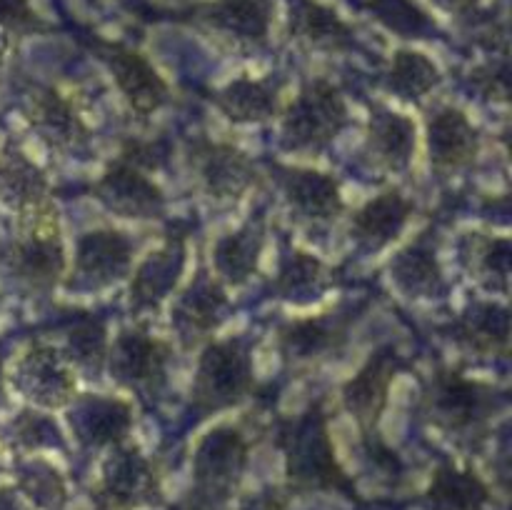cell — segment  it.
<instances>
[{
    "label": "cell",
    "mask_w": 512,
    "mask_h": 510,
    "mask_svg": "<svg viewBox=\"0 0 512 510\" xmlns=\"http://www.w3.org/2000/svg\"><path fill=\"white\" fill-rule=\"evenodd\" d=\"M288 458V475L295 488H345L348 478L335 460L328 423L315 405L310 413L290 423L280 438Z\"/></svg>",
    "instance_id": "cell-1"
},
{
    "label": "cell",
    "mask_w": 512,
    "mask_h": 510,
    "mask_svg": "<svg viewBox=\"0 0 512 510\" xmlns=\"http://www.w3.org/2000/svg\"><path fill=\"white\" fill-rule=\"evenodd\" d=\"M430 420L455 438H480L495 410V393L478 380H468L453 370L440 373L425 395Z\"/></svg>",
    "instance_id": "cell-2"
},
{
    "label": "cell",
    "mask_w": 512,
    "mask_h": 510,
    "mask_svg": "<svg viewBox=\"0 0 512 510\" xmlns=\"http://www.w3.org/2000/svg\"><path fill=\"white\" fill-rule=\"evenodd\" d=\"M348 123V108L335 85L325 80L305 85L283 120V140L290 150L318 153L328 148Z\"/></svg>",
    "instance_id": "cell-3"
},
{
    "label": "cell",
    "mask_w": 512,
    "mask_h": 510,
    "mask_svg": "<svg viewBox=\"0 0 512 510\" xmlns=\"http://www.w3.org/2000/svg\"><path fill=\"white\" fill-rule=\"evenodd\" d=\"M253 388L250 355L240 340H225L205 350L193 385V405L200 413L230 408Z\"/></svg>",
    "instance_id": "cell-4"
},
{
    "label": "cell",
    "mask_w": 512,
    "mask_h": 510,
    "mask_svg": "<svg viewBox=\"0 0 512 510\" xmlns=\"http://www.w3.org/2000/svg\"><path fill=\"white\" fill-rule=\"evenodd\" d=\"M30 225L5 253V265L15 280L30 290H50L65 270V253L58 225L50 213H25Z\"/></svg>",
    "instance_id": "cell-5"
},
{
    "label": "cell",
    "mask_w": 512,
    "mask_h": 510,
    "mask_svg": "<svg viewBox=\"0 0 512 510\" xmlns=\"http://www.w3.org/2000/svg\"><path fill=\"white\" fill-rule=\"evenodd\" d=\"M95 53L113 73L115 83L123 90L125 100L138 115H153L168 100V85L158 70L133 48L120 43H95Z\"/></svg>",
    "instance_id": "cell-6"
},
{
    "label": "cell",
    "mask_w": 512,
    "mask_h": 510,
    "mask_svg": "<svg viewBox=\"0 0 512 510\" xmlns=\"http://www.w3.org/2000/svg\"><path fill=\"white\" fill-rule=\"evenodd\" d=\"M195 20L233 48L255 50L268 40L270 8L265 0H215L200 5Z\"/></svg>",
    "instance_id": "cell-7"
},
{
    "label": "cell",
    "mask_w": 512,
    "mask_h": 510,
    "mask_svg": "<svg viewBox=\"0 0 512 510\" xmlns=\"http://www.w3.org/2000/svg\"><path fill=\"white\" fill-rule=\"evenodd\" d=\"M245 440L238 430L218 428L203 440L195 458V480L200 495L208 500H223L233 493L245 468Z\"/></svg>",
    "instance_id": "cell-8"
},
{
    "label": "cell",
    "mask_w": 512,
    "mask_h": 510,
    "mask_svg": "<svg viewBox=\"0 0 512 510\" xmlns=\"http://www.w3.org/2000/svg\"><path fill=\"white\" fill-rule=\"evenodd\" d=\"M158 495V475L138 450H118L105 463L98 500L108 510H133Z\"/></svg>",
    "instance_id": "cell-9"
},
{
    "label": "cell",
    "mask_w": 512,
    "mask_h": 510,
    "mask_svg": "<svg viewBox=\"0 0 512 510\" xmlns=\"http://www.w3.org/2000/svg\"><path fill=\"white\" fill-rule=\"evenodd\" d=\"M95 195L105 208L125 218H158L165 208L158 185L123 158L115 160L108 173L98 180Z\"/></svg>",
    "instance_id": "cell-10"
},
{
    "label": "cell",
    "mask_w": 512,
    "mask_h": 510,
    "mask_svg": "<svg viewBox=\"0 0 512 510\" xmlns=\"http://www.w3.org/2000/svg\"><path fill=\"white\" fill-rule=\"evenodd\" d=\"M168 348L150 338L145 330H128L120 335L110 355V370L123 385L143 393H155L165 380Z\"/></svg>",
    "instance_id": "cell-11"
},
{
    "label": "cell",
    "mask_w": 512,
    "mask_h": 510,
    "mask_svg": "<svg viewBox=\"0 0 512 510\" xmlns=\"http://www.w3.org/2000/svg\"><path fill=\"white\" fill-rule=\"evenodd\" d=\"M400 368H403V363L393 350H378L363 365V370L345 383L343 403L365 433H370V428L383 415L385 403H388V388Z\"/></svg>",
    "instance_id": "cell-12"
},
{
    "label": "cell",
    "mask_w": 512,
    "mask_h": 510,
    "mask_svg": "<svg viewBox=\"0 0 512 510\" xmlns=\"http://www.w3.org/2000/svg\"><path fill=\"white\" fill-rule=\"evenodd\" d=\"M195 168L210 198H240L255 183V168L238 148L228 143H200Z\"/></svg>",
    "instance_id": "cell-13"
},
{
    "label": "cell",
    "mask_w": 512,
    "mask_h": 510,
    "mask_svg": "<svg viewBox=\"0 0 512 510\" xmlns=\"http://www.w3.org/2000/svg\"><path fill=\"white\" fill-rule=\"evenodd\" d=\"M28 120L35 133L55 150H78L90 138L78 110L55 88H43L30 98Z\"/></svg>",
    "instance_id": "cell-14"
},
{
    "label": "cell",
    "mask_w": 512,
    "mask_h": 510,
    "mask_svg": "<svg viewBox=\"0 0 512 510\" xmlns=\"http://www.w3.org/2000/svg\"><path fill=\"white\" fill-rule=\"evenodd\" d=\"M430 163L438 173H453L475 160L480 140L470 120L455 108H438L428 120Z\"/></svg>",
    "instance_id": "cell-15"
},
{
    "label": "cell",
    "mask_w": 512,
    "mask_h": 510,
    "mask_svg": "<svg viewBox=\"0 0 512 510\" xmlns=\"http://www.w3.org/2000/svg\"><path fill=\"white\" fill-rule=\"evenodd\" d=\"M348 315H323V318L295 320L280 330V350L293 365H310L338 353L348 333Z\"/></svg>",
    "instance_id": "cell-16"
},
{
    "label": "cell",
    "mask_w": 512,
    "mask_h": 510,
    "mask_svg": "<svg viewBox=\"0 0 512 510\" xmlns=\"http://www.w3.org/2000/svg\"><path fill=\"white\" fill-rule=\"evenodd\" d=\"M280 185L285 190L290 208L305 220L325 223V220L338 218L343 210L338 180L318 170L305 168H280Z\"/></svg>",
    "instance_id": "cell-17"
},
{
    "label": "cell",
    "mask_w": 512,
    "mask_h": 510,
    "mask_svg": "<svg viewBox=\"0 0 512 510\" xmlns=\"http://www.w3.org/2000/svg\"><path fill=\"white\" fill-rule=\"evenodd\" d=\"M133 245L118 230H95L78 245L75 273L90 288H103L128 270Z\"/></svg>",
    "instance_id": "cell-18"
},
{
    "label": "cell",
    "mask_w": 512,
    "mask_h": 510,
    "mask_svg": "<svg viewBox=\"0 0 512 510\" xmlns=\"http://www.w3.org/2000/svg\"><path fill=\"white\" fill-rule=\"evenodd\" d=\"M15 380L28 398H33L40 405H48V408L68 403L75 390L73 378L65 370L63 360L58 358L53 348H45V345H35V348H30V353H25Z\"/></svg>",
    "instance_id": "cell-19"
},
{
    "label": "cell",
    "mask_w": 512,
    "mask_h": 510,
    "mask_svg": "<svg viewBox=\"0 0 512 510\" xmlns=\"http://www.w3.org/2000/svg\"><path fill=\"white\" fill-rule=\"evenodd\" d=\"M410 213H413L410 200L403 198L398 190H388L355 213L350 235L363 250H380L403 233Z\"/></svg>",
    "instance_id": "cell-20"
},
{
    "label": "cell",
    "mask_w": 512,
    "mask_h": 510,
    "mask_svg": "<svg viewBox=\"0 0 512 510\" xmlns=\"http://www.w3.org/2000/svg\"><path fill=\"white\" fill-rule=\"evenodd\" d=\"M415 150V125L405 115L375 108L368 125V153L385 170H405Z\"/></svg>",
    "instance_id": "cell-21"
},
{
    "label": "cell",
    "mask_w": 512,
    "mask_h": 510,
    "mask_svg": "<svg viewBox=\"0 0 512 510\" xmlns=\"http://www.w3.org/2000/svg\"><path fill=\"white\" fill-rule=\"evenodd\" d=\"M290 33L305 48L345 50L353 43V30L338 13L315 0H298L290 15Z\"/></svg>",
    "instance_id": "cell-22"
},
{
    "label": "cell",
    "mask_w": 512,
    "mask_h": 510,
    "mask_svg": "<svg viewBox=\"0 0 512 510\" xmlns=\"http://www.w3.org/2000/svg\"><path fill=\"white\" fill-rule=\"evenodd\" d=\"M45 183L38 165L30 163L20 150L0 148V200L20 213H33L45 203Z\"/></svg>",
    "instance_id": "cell-23"
},
{
    "label": "cell",
    "mask_w": 512,
    "mask_h": 510,
    "mask_svg": "<svg viewBox=\"0 0 512 510\" xmlns=\"http://www.w3.org/2000/svg\"><path fill=\"white\" fill-rule=\"evenodd\" d=\"M225 293L218 283H198L178 300L173 310V325L185 343H195L223 320Z\"/></svg>",
    "instance_id": "cell-24"
},
{
    "label": "cell",
    "mask_w": 512,
    "mask_h": 510,
    "mask_svg": "<svg viewBox=\"0 0 512 510\" xmlns=\"http://www.w3.org/2000/svg\"><path fill=\"white\" fill-rule=\"evenodd\" d=\"M455 338L480 355H505L510 343V315L500 305H473L455 325Z\"/></svg>",
    "instance_id": "cell-25"
},
{
    "label": "cell",
    "mask_w": 512,
    "mask_h": 510,
    "mask_svg": "<svg viewBox=\"0 0 512 510\" xmlns=\"http://www.w3.org/2000/svg\"><path fill=\"white\" fill-rule=\"evenodd\" d=\"M490 490L473 470L458 465H440L428 488V503L433 510H483Z\"/></svg>",
    "instance_id": "cell-26"
},
{
    "label": "cell",
    "mask_w": 512,
    "mask_h": 510,
    "mask_svg": "<svg viewBox=\"0 0 512 510\" xmlns=\"http://www.w3.org/2000/svg\"><path fill=\"white\" fill-rule=\"evenodd\" d=\"M215 103L235 123H260L278 108V85L273 80L240 78L218 90Z\"/></svg>",
    "instance_id": "cell-27"
},
{
    "label": "cell",
    "mask_w": 512,
    "mask_h": 510,
    "mask_svg": "<svg viewBox=\"0 0 512 510\" xmlns=\"http://www.w3.org/2000/svg\"><path fill=\"white\" fill-rule=\"evenodd\" d=\"M263 240V220H250V223L243 225L238 233L220 240L218 248H215V270H218L228 283H245V280L253 275L255 265H258Z\"/></svg>",
    "instance_id": "cell-28"
},
{
    "label": "cell",
    "mask_w": 512,
    "mask_h": 510,
    "mask_svg": "<svg viewBox=\"0 0 512 510\" xmlns=\"http://www.w3.org/2000/svg\"><path fill=\"white\" fill-rule=\"evenodd\" d=\"M328 283V270L320 260H315L308 253H300V250H293L290 255H285L283 265H280L275 290L285 300L308 303V300L318 298L328 288Z\"/></svg>",
    "instance_id": "cell-29"
},
{
    "label": "cell",
    "mask_w": 512,
    "mask_h": 510,
    "mask_svg": "<svg viewBox=\"0 0 512 510\" xmlns=\"http://www.w3.org/2000/svg\"><path fill=\"white\" fill-rule=\"evenodd\" d=\"M390 273L410 298L433 295L443 285V275H440L433 248H428L425 243H415L413 248L403 250L390 265Z\"/></svg>",
    "instance_id": "cell-30"
},
{
    "label": "cell",
    "mask_w": 512,
    "mask_h": 510,
    "mask_svg": "<svg viewBox=\"0 0 512 510\" xmlns=\"http://www.w3.org/2000/svg\"><path fill=\"white\" fill-rule=\"evenodd\" d=\"M128 428L130 410L120 400H88L78 413L80 438L88 445L118 443Z\"/></svg>",
    "instance_id": "cell-31"
},
{
    "label": "cell",
    "mask_w": 512,
    "mask_h": 510,
    "mask_svg": "<svg viewBox=\"0 0 512 510\" xmlns=\"http://www.w3.org/2000/svg\"><path fill=\"white\" fill-rule=\"evenodd\" d=\"M180 268H183L180 248H165L160 250V253H155L153 258L138 270V275H135V283L133 288H130L135 305H138V308H155V305L168 295V290L175 285Z\"/></svg>",
    "instance_id": "cell-32"
},
{
    "label": "cell",
    "mask_w": 512,
    "mask_h": 510,
    "mask_svg": "<svg viewBox=\"0 0 512 510\" xmlns=\"http://www.w3.org/2000/svg\"><path fill=\"white\" fill-rule=\"evenodd\" d=\"M440 73L430 58L415 50H398L388 70V88L403 100H420L438 85Z\"/></svg>",
    "instance_id": "cell-33"
},
{
    "label": "cell",
    "mask_w": 512,
    "mask_h": 510,
    "mask_svg": "<svg viewBox=\"0 0 512 510\" xmlns=\"http://www.w3.org/2000/svg\"><path fill=\"white\" fill-rule=\"evenodd\" d=\"M370 10L380 23L403 38H423L433 28L425 10H420L413 0H370Z\"/></svg>",
    "instance_id": "cell-34"
},
{
    "label": "cell",
    "mask_w": 512,
    "mask_h": 510,
    "mask_svg": "<svg viewBox=\"0 0 512 510\" xmlns=\"http://www.w3.org/2000/svg\"><path fill=\"white\" fill-rule=\"evenodd\" d=\"M70 358L75 363L93 368L98 373L100 365L108 358V343H105V328L98 320H83L70 330Z\"/></svg>",
    "instance_id": "cell-35"
},
{
    "label": "cell",
    "mask_w": 512,
    "mask_h": 510,
    "mask_svg": "<svg viewBox=\"0 0 512 510\" xmlns=\"http://www.w3.org/2000/svg\"><path fill=\"white\" fill-rule=\"evenodd\" d=\"M475 253V268H478L480 278L488 280L490 285L508 290L510 278V243L505 238L493 240H478L470 238Z\"/></svg>",
    "instance_id": "cell-36"
},
{
    "label": "cell",
    "mask_w": 512,
    "mask_h": 510,
    "mask_svg": "<svg viewBox=\"0 0 512 510\" xmlns=\"http://www.w3.org/2000/svg\"><path fill=\"white\" fill-rule=\"evenodd\" d=\"M23 490L30 500H35L43 508H60L65 500V488L60 475L50 465L38 463L23 475Z\"/></svg>",
    "instance_id": "cell-37"
},
{
    "label": "cell",
    "mask_w": 512,
    "mask_h": 510,
    "mask_svg": "<svg viewBox=\"0 0 512 510\" xmlns=\"http://www.w3.org/2000/svg\"><path fill=\"white\" fill-rule=\"evenodd\" d=\"M43 28L35 10L28 0H0V33L3 35H25Z\"/></svg>",
    "instance_id": "cell-38"
},
{
    "label": "cell",
    "mask_w": 512,
    "mask_h": 510,
    "mask_svg": "<svg viewBox=\"0 0 512 510\" xmlns=\"http://www.w3.org/2000/svg\"><path fill=\"white\" fill-rule=\"evenodd\" d=\"M43 435H58L55 425L50 423L48 418H43V415L23 413L18 420H15V438H18L23 445H28V448H35V445L40 443H48Z\"/></svg>",
    "instance_id": "cell-39"
},
{
    "label": "cell",
    "mask_w": 512,
    "mask_h": 510,
    "mask_svg": "<svg viewBox=\"0 0 512 510\" xmlns=\"http://www.w3.org/2000/svg\"><path fill=\"white\" fill-rule=\"evenodd\" d=\"M475 85H478L480 93L488 95V98L505 100L510 90L508 65H488V68L478 70V73H475Z\"/></svg>",
    "instance_id": "cell-40"
},
{
    "label": "cell",
    "mask_w": 512,
    "mask_h": 510,
    "mask_svg": "<svg viewBox=\"0 0 512 510\" xmlns=\"http://www.w3.org/2000/svg\"><path fill=\"white\" fill-rule=\"evenodd\" d=\"M435 3L453 10V13H470V10H475V5H478L480 0H435Z\"/></svg>",
    "instance_id": "cell-41"
},
{
    "label": "cell",
    "mask_w": 512,
    "mask_h": 510,
    "mask_svg": "<svg viewBox=\"0 0 512 510\" xmlns=\"http://www.w3.org/2000/svg\"><path fill=\"white\" fill-rule=\"evenodd\" d=\"M0 510H28V508L20 505L18 498H15L10 490H0Z\"/></svg>",
    "instance_id": "cell-42"
},
{
    "label": "cell",
    "mask_w": 512,
    "mask_h": 510,
    "mask_svg": "<svg viewBox=\"0 0 512 510\" xmlns=\"http://www.w3.org/2000/svg\"><path fill=\"white\" fill-rule=\"evenodd\" d=\"M8 45H10V38H8V35L0 33V63H3L5 53H8Z\"/></svg>",
    "instance_id": "cell-43"
},
{
    "label": "cell",
    "mask_w": 512,
    "mask_h": 510,
    "mask_svg": "<svg viewBox=\"0 0 512 510\" xmlns=\"http://www.w3.org/2000/svg\"><path fill=\"white\" fill-rule=\"evenodd\" d=\"M0 403H3V373H0Z\"/></svg>",
    "instance_id": "cell-44"
}]
</instances>
